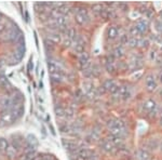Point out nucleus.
I'll list each match as a JSON object with an SVG mask.
<instances>
[{"label":"nucleus","mask_w":162,"mask_h":160,"mask_svg":"<svg viewBox=\"0 0 162 160\" xmlns=\"http://www.w3.org/2000/svg\"><path fill=\"white\" fill-rule=\"evenodd\" d=\"M143 107L144 111L147 114H155L157 108H158V105H157V102L154 99H147L144 102Z\"/></svg>","instance_id":"f03ea898"},{"label":"nucleus","mask_w":162,"mask_h":160,"mask_svg":"<svg viewBox=\"0 0 162 160\" xmlns=\"http://www.w3.org/2000/svg\"><path fill=\"white\" fill-rule=\"evenodd\" d=\"M51 78H52L53 81H56V82H60L62 80V75H60V72H54V74H51Z\"/></svg>","instance_id":"2eb2a0df"},{"label":"nucleus","mask_w":162,"mask_h":160,"mask_svg":"<svg viewBox=\"0 0 162 160\" xmlns=\"http://www.w3.org/2000/svg\"><path fill=\"white\" fill-rule=\"evenodd\" d=\"M159 123H160V126L162 127V115H161V117H160V119H159Z\"/></svg>","instance_id":"412c9836"},{"label":"nucleus","mask_w":162,"mask_h":160,"mask_svg":"<svg viewBox=\"0 0 162 160\" xmlns=\"http://www.w3.org/2000/svg\"><path fill=\"white\" fill-rule=\"evenodd\" d=\"M135 25L137 26V28L140 29V34L142 35H144L148 31V26H149V25H148V22L145 19H140L135 23Z\"/></svg>","instance_id":"39448f33"},{"label":"nucleus","mask_w":162,"mask_h":160,"mask_svg":"<svg viewBox=\"0 0 162 160\" xmlns=\"http://www.w3.org/2000/svg\"><path fill=\"white\" fill-rule=\"evenodd\" d=\"M49 41H51L53 45L60 43L62 41V36L60 34H51L49 36Z\"/></svg>","instance_id":"6e6552de"},{"label":"nucleus","mask_w":162,"mask_h":160,"mask_svg":"<svg viewBox=\"0 0 162 160\" xmlns=\"http://www.w3.org/2000/svg\"><path fill=\"white\" fill-rule=\"evenodd\" d=\"M159 95H160V97L162 99V88L160 89V90H159Z\"/></svg>","instance_id":"aec40b11"},{"label":"nucleus","mask_w":162,"mask_h":160,"mask_svg":"<svg viewBox=\"0 0 162 160\" xmlns=\"http://www.w3.org/2000/svg\"><path fill=\"white\" fill-rule=\"evenodd\" d=\"M118 94H119V96H120L121 99H128L131 96V92H130V89H129V87L127 84H121V86H119Z\"/></svg>","instance_id":"7ed1b4c3"},{"label":"nucleus","mask_w":162,"mask_h":160,"mask_svg":"<svg viewBox=\"0 0 162 160\" xmlns=\"http://www.w3.org/2000/svg\"><path fill=\"white\" fill-rule=\"evenodd\" d=\"M119 36V28L116 25H109L107 28V37L109 39H116Z\"/></svg>","instance_id":"20e7f679"},{"label":"nucleus","mask_w":162,"mask_h":160,"mask_svg":"<svg viewBox=\"0 0 162 160\" xmlns=\"http://www.w3.org/2000/svg\"><path fill=\"white\" fill-rule=\"evenodd\" d=\"M111 143H113V146H120L123 143V140L121 136H111V138L109 140Z\"/></svg>","instance_id":"9d476101"},{"label":"nucleus","mask_w":162,"mask_h":160,"mask_svg":"<svg viewBox=\"0 0 162 160\" xmlns=\"http://www.w3.org/2000/svg\"><path fill=\"white\" fill-rule=\"evenodd\" d=\"M129 34L131 35V37H134V38H137L138 36H140V35H142V34H140V29L137 28V26H136L135 24L130 27V29H129Z\"/></svg>","instance_id":"423d86ee"},{"label":"nucleus","mask_w":162,"mask_h":160,"mask_svg":"<svg viewBox=\"0 0 162 160\" xmlns=\"http://www.w3.org/2000/svg\"><path fill=\"white\" fill-rule=\"evenodd\" d=\"M9 142L7 140H3V138H1L0 140V149H2V150H6V149L9 147Z\"/></svg>","instance_id":"dca6fc26"},{"label":"nucleus","mask_w":162,"mask_h":160,"mask_svg":"<svg viewBox=\"0 0 162 160\" xmlns=\"http://www.w3.org/2000/svg\"><path fill=\"white\" fill-rule=\"evenodd\" d=\"M129 39L130 37L128 36V34H122V35H119V42H120V45H127V42L129 41Z\"/></svg>","instance_id":"ddd939ff"},{"label":"nucleus","mask_w":162,"mask_h":160,"mask_svg":"<svg viewBox=\"0 0 162 160\" xmlns=\"http://www.w3.org/2000/svg\"><path fill=\"white\" fill-rule=\"evenodd\" d=\"M113 55H115V57H122L123 55H124V49H123V47L121 46H118L115 48V50H113Z\"/></svg>","instance_id":"0eeeda50"},{"label":"nucleus","mask_w":162,"mask_h":160,"mask_svg":"<svg viewBox=\"0 0 162 160\" xmlns=\"http://www.w3.org/2000/svg\"><path fill=\"white\" fill-rule=\"evenodd\" d=\"M102 147L104 148V150H106V152H111L113 149V143L110 141H108V140H104L102 143Z\"/></svg>","instance_id":"1a4fd4ad"},{"label":"nucleus","mask_w":162,"mask_h":160,"mask_svg":"<svg viewBox=\"0 0 162 160\" xmlns=\"http://www.w3.org/2000/svg\"><path fill=\"white\" fill-rule=\"evenodd\" d=\"M145 89L148 93H154L158 90V82L152 74H148L145 77Z\"/></svg>","instance_id":"f257e3e1"},{"label":"nucleus","mask_w":162,"mask_h":160,"mask_svg":"<svg viewBox=\"0 0 162 160\" xmlns=\"http://www.w3.org/2000/svg\"><path fill=\"white\" fill-rule=\"evenodd\" d=\"M159 81H160V83H162V72L159 74Z\"/></svg>","instance_id":"6ab92c4d"},{"label":"nucleus","mask_w":162,"mask_h":160,"mask_svg":"<svg viewBox=\"0 0 162 160\" xmlns=\"http://www.w3.org/2000/svg\"><path fill=\"white\" fill-rule=\"evenodd\" d=\"M113 84H115V81H113V79H107V80H105L104 83H103V89L106 90V91H108Z\"/></svg>","instance_id":"f8f14e48"},{"label":"nucleus","mask_w":162,"mask_h":160,"mask_svg":"<svg viewBox=\"0 0 162 160\" xmlns=\"http://www.w3.org/2000/svg\"><path fill=\"white\" fill-rule=\"evenodd\" d=\"M160 148H161V150H162V142H161V145H160Z\"/></svg>","instance_id":"5701e85b"},{"label":"nucleus","mask_w":162,"mask_h":160,"mask_svg":"<svg viewBox=\"0 0 162 160\" xmlns=\"http://www.w3.org/2000/svg\"><path fill=\"white\" fill-rule=\"evenodd\" d=\"M160 19H162V9H161V11H160Z\"/></svg>","instance_id":"4be33fe9"},{"label":"nucleus","mask_w":162,"mask_h":160,"mask_svg":"<svg viewBox=\"0 0 162 160\" xmlns=\"http://www.w3.org/2000/svg\"><path fill=\"white\" fill-rule=\"evenodd\" d=\"M106 69H107V72H111V74H115L116 70H117V68L115 67L113 64H106Z\"/></svg>","instance_id":"a211bd4d"},{"label":"nucleus","mask_w":162,"mask_h":160,"mask_svg":"<svg viewBox=\"0 0 162 160\" xmlns=\"http://www.w3.org/2000/svg\"><path fill=\"white\" fill-rule=\"evenodd\" d=\"M137 43H138V39L134 38V37H130L129 41L127 42V46L129 48H136L137 47Z\"/></svg>","instance_id":"9b49d317"},{"label":"nucleus","mask_w":162,"mask_h":160,"mask_svg":"<svg viewBox=\"0 0 162 160\" xmlns=\"http://www.w3.org/2000/svg\"><path fill=\"white\" fill-rule=\"evenodd\" d=\"M55 111H56V115L58 117H65V109L62 106H56L55 108Z\"/></svg>","instance_id":"f3484780"},{"label":"nucleus","mask_w":162,"mask_h":160,"mask_svg":"<svg viewBox=\"0 0 162 160\" xmlns=\"http://www.w3.org/2000/svg\"><path fill=\"white\" fill-rule=\"evenodd\" d=\"M140 157L142 160H149L150 159V154H149L147 150L142 149V150L140 152Z\"/></svg>","instance_id":"4468645a"}]
</instances>
